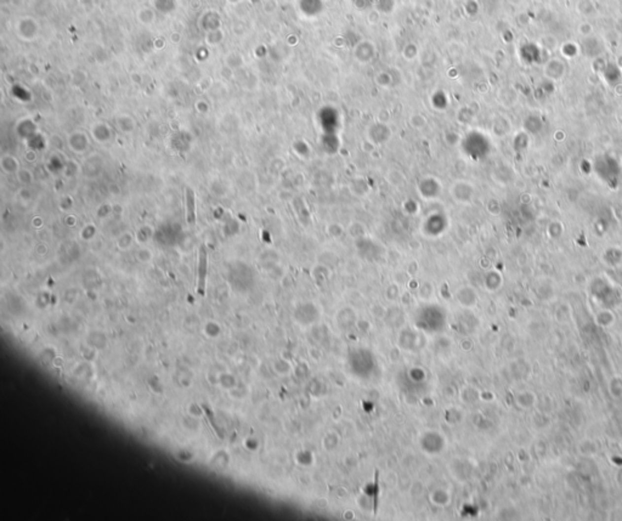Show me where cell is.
<instances>
[{
    "label": "cell",
    "mask_w": 622,
    "mask_h": 521,
    "mask_svg": "<svg viewBox=\"0 0 622 521\" xmlns=\"http://www.w3.org/2000/svg\"><path fill=\"white\" fill-rule=\"evenodd\" d=\"M206 278H207V251L202 246L200 249V269H198V293L205 295Z\"/></svg>",
    "instance_id": "cell-1"
},
{
    "label": "cell",
    "mask_w": 622,
    "mask_h": 521,
    "mask_svg": "<svg viewBox=\"0 0 622 521\" xmlns=\"http://www.w3.org/2000/svg\"><path fill=\"white\" fill-rule=\"evenodd\" d=\"M186 203H187V220L190 224H193L196 221V212H195V196L193 192L190 189L186 190Z\"/></svg>",
    "instance_id": "cell-2"
}]
</instances>
